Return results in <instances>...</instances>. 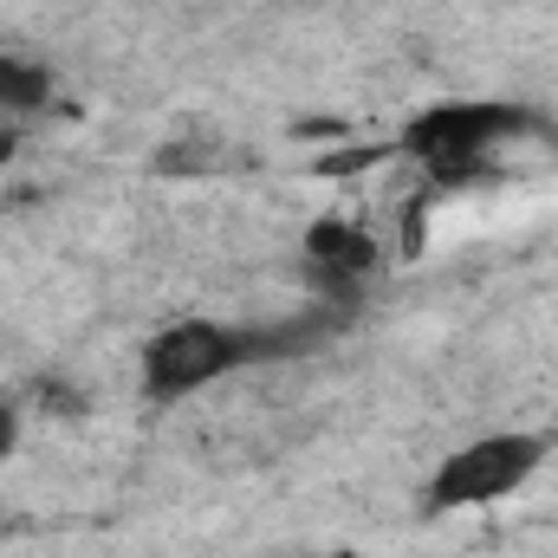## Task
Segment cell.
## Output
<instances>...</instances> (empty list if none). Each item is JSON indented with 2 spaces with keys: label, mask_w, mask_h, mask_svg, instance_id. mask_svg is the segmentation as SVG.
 Wrapping results in <instances>:
<instances>
[{
  "label": "cell",
  "mask_w": 558,
  "mask_h": 558,
  "mask_svg": "<svg viewBox=\"0 0 558 558\" xmlns=\"http://www.w3.org/2000/svg\"><path fill=\"white\" fill-rule=\"evenodd\" d=\"M546 468V441L539 435H481L468 448H454L435 481H428V513H461V507H494L507 494H520L533 474Z\"/></svg>",
  "instance_id": "3957f363"
},
{
  "label": "cell",
  "mask_w": 558,
  "mask_h": 558,
  "mask_svg": "<svg viewBox=\"0 0 558 558\" xmlns=\"http://www.w3.org/2000/svg\"><path fill=\"white\" fill-rule=\"evenodd\" d=\"M52 98V72L33 65V59H0V111H39Z\"/></svg>",
  "instance_id": "5b68a950"
},
{
  "label": "cell",
  "mask_w": 558,
  "mask_h": 558,
  "mask_svg": "<svg viewBox=\"0 0 558 558\" xmlns=\"http://www.w3.org/2000/svg\"><path fill=\"white\" fill-rule=\"evenodd\" d=\"M305 254H312L318 279H325V286H338L344 299L357 292V279L384 260V247H377L364 228H351V221H312V234H305Z\"/></svg>",
  "instance_id": "277c9868"
},
{
  "label": "cell",
  "mask_w": 558,
  "mask_h": 558,
  "mask_svg": "<svg viewBox=\"0 0 558 558\" xmlns=\"http://www.w3.org/2000/svg\"><path fill=\"white\" fill-rule=\"evenodd\" d=\"M254 331L221 325V318H175L143 344V397L149 403H175L208 390L215 377H228L234 364H254Z\"/></svg>",
  "instance_id": "7a4b0ae2"
},
{
  "label": "cell",
  "mask_w": 558,
  "mask_h": 558,
  "mask_svg": "<svg viewBox=\"0 0 558 558\" xmlns=\"http://www.w3.org/2000/svg\"><path fill=\"white\" fill-rule=\"evenodd\" d=\"M539 118L526 105H435L403 131V156H416L428 182H481L494 169V149L533 137Z\"/></svg>",
  "instance_id": "6da1fadb"
},
{
  "label": "cell",
  "mask_w": 558,
  "mask_h": 558,
  "mask_svg": "<svg viewBox=\"0 0 558 558\" xmlns=\"http://www.w3.org/2000/svg\"><path fill=\"white\" fill-rule=\"evenodd\" d=\"M13 149H20V124H7V131H0V162H7Z\"/></svg>",
  "instance_id": "52a82bcc"
},
{
  "label": "cell",
  "mask_w": 558,
  "mask_h": 558,
  "mask_svg": "<svg viewBox=\"0 0 558 558\" xmlns=\"http://www.w3.org/2000/svg\"><path fill=\"white\" fill-rule=\"evenodd\" d=\"M20 448V416H13V403H0V461Z\"/></svg>",
  "instance_id": "8992f818"
}]
</instances>
